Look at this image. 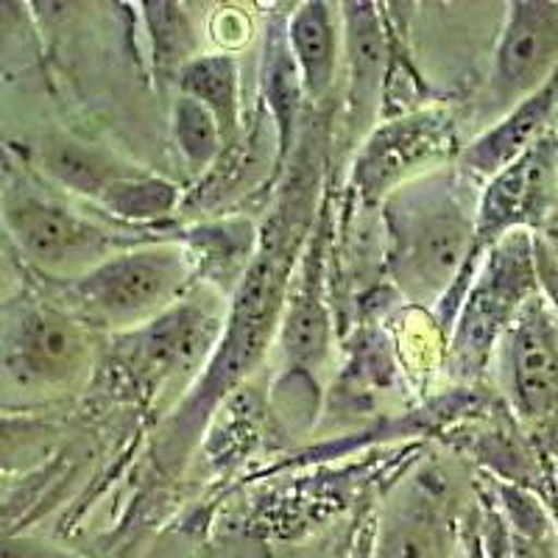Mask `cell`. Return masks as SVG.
Instances as JSON below:
<instances>
[{
    "label": "cell",
    "mask_w": 558,
    "mask_h": 558,
    "mask_svg": "<svg viewBox=\"0 0 558 558\" xmlns=\"http://www.w3.org/2000/svg\"><path fill=\"white\" fill-rule=\"evenodd\" d=\"M293 171L277 204L260 227L257 254L248 263L232 296L227 299L221 336L196 386L179 402L157 438L154 458L168 475H177L191 456L193 445L207 427L209 416L227 400L232 388L252 375L282 327L288 291L318 213L322 166L316 148L299 151Z\"/></svg>",
    "instance_id": "6da1fadb"
},
{
    "label": "cell",
    "mask_w": 558,
    "mask_h": 558,
    "mask_svg": "<svg viewBox=\"0 0 558 558\" xmlns=\"http://www.w3.org/2000/svg\"><path fill=\"white\" fill-rule=\"evenodd\" d=\"M475 209L456 171L422 173L380 202L388 277L416 305L438 302L447 324L472 279Z\"/></svg>",
    "instance_id": "7a4b0ae2"
},
{
    "label": "cell",
    "mask_w": 558,
    "mask_h": 558,
    "mask_svg": "<svg viewBox=\"0 0 558 558\" xmlns=\"http://www.w3.org/2000/svg\"><path fill=\"white\" fill-rule=\"evenodd\" d=\"M196 279L193 254L177 238H159L64 282V296L78 322L129 332L171 311L193 291Z\"/></svg>",
    "instance_id": "3957f363"
},
{
    "label": "cell",
    "mask_w": 558,
    "mask_h": 558,
    "mask_svg": "<svg viewBox=\"0 0 558 558\" xmlns=\"http://www.w3.org/2000/svg\"><path fill=\"white\" fill-rule=\"evenodd\" d=\"M539 293L533 232L517 229L483 254L481 266L458 305L450 341V368L458 377H477L488 366L502 336Z\"/></svg>",
    "instance_id": "277c9868"
},
{
    "label": "cell",
    "mask_w": 558,
    "mask_h": 558,
    "mask_svg": "<svg viewBox=\"0 0 558 558\" xmlns=\"http://www.w3.org/2000/svg\"><path fill=\"white\" fill-rule=\"evenodd\" d=\"M3 218L20 252L26 254L39 271L64 279V282L84 277L126 248L166 238L151 235V229L109 227L64 204L32 196V193H12L3 204Z\"/></svg>",
    "instance_id": "5b68a950"
},
{
    "label": "cell",
    "mask_w": 558,
    "mask_h": 558,
    "mask_svg": "<svg viewBox=\"0 0 558 558\" xmlns=\"http://www.w3.org/2000/svg\"><path fill=\"white\" fill-rule=\"evenodd\" d=\"M227 316V296L216 288H196L171 311L137 330L114 336L118 368L143 386H162L171 377L207 366Z\"/></svg>",
    "instance_id": "8992f818"
},
{
    "label": "cell",
    "mask_w": 558,
    "mask_h": 558,
    "mask_svg": "<svg viewBox=\"0 0 558 558\" xmlns=\"http://www.w3.org/2000/svg\"><path fill=\"white\" fill-rule=\"evenodd\" d=\"M558 204V134L547 129L522 157L492 177L477 198L472 277L483 254L517 229H542Z\"/></svg>",
    "instance_id": "52a82bcc"
},
{
    "label": "cell",
    "mask_w": 558,
    "mask_h": 558,
    "mask_svg": "<svg viewBox=\"0 0 558 558\" xmlns=\"http://www.w3.org/2000/svg\"><path fill=\"white\" fill-rule=\"evenodd\" d=\"M456 148V129L445 112H418L377 123L363 137L352 162V191L366 204H380L388 193L422 173L438 171Z\"/></svg>",
    "instance_id": "ba28073f"
},
{
    "label": "cell",
    "mask_w": 558,
    "mask_h": 558,
    "mask_svg": "<svg viewBox=\"0 0 558 558\" xmlns=\"http://www.w3.org/2000/svg\"><path fill=\"white\" fill-rule=\"evenodd\" d=\"M558 70V0H514L497 37L486 107L508 112Z\"/></svg>",
    "instance_id": "9c48e42d"
},
{
    "label": "cell",
    "mask_w": 558,
    "mask_h": 558,
    "mask_svg": "<svg viewBox=\"0 0 558 558\" xmlns=\"http://www.w3.org/2000/svg\"><path fill=\"white\" fill-rule=\"evenodd\" d=\"M508 400L525 422L558 416V313L545 296H531L500 341Z\"/></svg>",
    "instance_id": "30bf717a"
},
{
    "label": "cell",
    "mask_w": 558,
    "mask_h": 558,
    "mask_svg": "<svg viewBox=\"0 0 558 558\" xmlns=\"http://www.w3.org/2000/svg\"><path fill=\"white\" fill-rule=\"evenodd\" d=\"M343 59H347V134L366 137L377 126V109L391 70V37L377 3L341 7Z\"/></svg>",
    "instance_id": "8fae6325"
},
{
    "label": "cell",
    "mask_w": 558,
    "mask_h": 558,
    "mask_svg": "<svg viewBox=\"0 0 558 558\" xmlns=\"http://www.w3.org/2000/svg\"><path fill=\"white\" fill-rule=\"evenodd\" d=\"M87 366L89 343L73 313L39 305L20 318L12 341V368L23 380L62 386L76 380Z\"/></svg>",
    "instance_id": "7c38bea8"
},
{
    "label": "cell",
    "mask_w": 558,
    "mask_h": 558,
    "mask_svg": "<svg viewBox=\"0 0 558 558\" xmlns=\"http://www.w3.org/2000/svg\"><path fill=\"white\" fill-rule=\"evenodd\" d=\"M322 235V227H316L313 235L307 238L305 252L293 271L282 327H279L288 363L302 375L305 372L313 375L322 366V361L327 357V343H330V313L324 302Z\"/></svg>",
    "instance_id": "4fadbf2b"
},
{
    "label": "cell",
    "mask_w": 558,
    "mask_h": 558,
    "mask_svg": "<svg viewBox=\"0 0 558 558\" xmlns=\"http://www.w3.org/2000/svg\"><path fill=\"white\" fill-rule=\"evenodd\" d=\"M556 107L558 70L547 78L545 87L536 89L533 96L517 104L514 109H508L500 121L492 123L481 137L472 140L470 146L463 148L461 157H458L463 177L481 179V182L497 177L502 168H508L517 157H522L550 129Z\"/></svg>",
    "instance_id": "5bb4252c"
},
{
    "label": "cell",
    "mask_w": 558,
    "mask_h": 558,
    "mask_svg": "<svg viewBox=\"0 0 558 558\" xmlns=\"http://www.w3.org/2000/svg\"><path fill=\"white\" fill-rule=\"evenodd\" d=\"M286 45L305 101L324 107V101H330L332 96L343 57L341 12L324 0L299 3L286 20Z\"/></svg>",
    "instance_id": "9a60e30c"
},
{
    "label": "cell",
    "mask_w": 558,
    "mask_h": 558,
    "mask_svg": "<svg viewBox=\"0 0 558 558\" xmlns=\"http://www.w3.org/2000/svg\"><path fill=\"white\" fill-rule=\"evenodd\" d=\"M447 553L450 514L445 486L418 477L388 508L377 558H447Z\"/></svg>",
    "instance_id": "2e32d148"
},
{
    "label": "cell",
    "mask_w": 558,
    "mask_h": 558,
    "mask_svg": "<svg viewBox=\"0 0 558 558\" xmlns=\"http://www.w3.org/2000/svg\"><path fill=\"white\" fill-rule=\"evenodd\" d=\"M177 241L193 254L196 277L204 286L229 299L257 254L260 229L252 218H218L184 229Z\"/></svg>",
    "instance_id": "e0dca14e"
},
{
    "label": "cell",
    "mask_w": 558,
    "mask_h": 558,
    "mask_svg": "<svg viewBox=\"0 0 558 558\" xmlns=\"http://www.w3.org/2000/svg\"><path fill=\"white\" fill-rule=\"evenodd\" d=\"M39 166L59 187L68 193L98 202L101 193L118 179L140 171V166L118 157L107 146L70 137V134H48L37 148Z\"/></svg>",
    "instance_id": "ac0fdd59"
},
{
    "label": "cell",
    "mask_w": 558,
    "mask_h": 558,
    "mask_svg": "<svg viewBox=\"0 0 558 558\" xmlns=\"http://www.w3.org/2000/svg\"><path fill=\"white\" fill-rule=\"evenodd\" d=\"M260 93L266 114L271 118L277 132V171L288 166L291 154L296 151V137L302 132V109H305V93L299 84V73L286 45V28H268L266 57L260 68Z\"/></svg>",
    "instance_id": "d6986e66"
},
{
    "label": "cell",
    "mask_w": 558,
    "mask_h": 558,
    "mask_svg": "<svg viewBox=\"0 0 558 558\" xmlns=\"http://www.w3.org/2000/svg\"><path fill=\"white\" fill-rule=\"evenodd\" d=\"M177 96L193 98L213 114L223 137V148L241 134V68L229 51L198 53L179 73Z\"/></svg>",
    "instance_id": "ffe728a7"
},
{
    "label": "cell",
    "mask_w": 558,
    "mask_h": 558,
    "mask_svg": "<svg viewBox=\"0 0 558 558\" xmlns=\"http://www.w3.org/2000/svg\"><path fill=\"white\" fill-rule=\"evenodd\" d=\"M143 20L148 32V59H151V76L157 84L159 96L166 98L193 59L198 57L196 23L182 3L173 0H151L143 3Z\"/></svg>",
    "instance_id": "44dd1931"
},
{
    "label": "cell",
    "mask_w": 558,
    "mask_h": 558,
    "mask_svg": "<svg viewBox=\"0 0 558 558\" xmlns=\"http://www.w3.org/2000/svg\"><path fill=\"white\" fill-rule=\"evenodd\" d=\"M184 204V191L148 168L118 179L101 193L96 207L126 229H159Z\"/></svg>",
    "instance_id": "7402d4cb"
},
{
    "label": "cell",
    "mask_w": 558,
    "mask_h": 558,
    "mask_svg": "<svg viewBox=\"0 0 558 558\" xmlns=\"http://www.w3.org/2000/svg\"><path fill=\"white\" fill-rule=\"evenodd\" d=\"M171 137L187 171L202 179L223 151V137L213 114L187 96L171 101Z\"/></svg>",
    "instance_id": "603a6c76"
},
{
    "label": "cell",
    "mask_w": 558,
    "mask_h": 558,
    "mask_svg": "<svg viewBox=\"0 0 558 558\" xmlns=\"http://www.w3.org/2000/svg\"><path fill=\"white\" fill-rule=\"evenodd\" d=\"M57 436V425L45 418L0 416V475L28 470L51 452Z\"/></svg>",
    "instance_id": "cb8c5ba5"
},
{
    "label": "cell",
    "mask_w": 558,
    "mask_h": 558,
    "mask_svg": "<svg viewBox=\"0 0 558 558\" xmlns=\"http://www.w3.org/2000/svg\"><path fill=\"white\" fill-rule=\"evenodd\" d=\"M0 558H70L62 553H51L48 547L28 545V542H0Z\"/></svg>",
    "instance_id": "d4e9b609"
},
{
    "label": "cell",
    "mask_w": 558,
    "mask_h": 558,
    "mask_svg": "<svg viewBox=\"0 0 558 558\" xmlns=\"http://www.w3.org/2000/svg\"><path fill=\"white\" fill-rule=\"evenodd\" d=\"M511 558H550V553H547V545L542 539L514 533L511 536Z\"/></svg>",
    "instance_id": "484cf974"
},
{
    "label": "cell",
    "mask_w": 558,
    "mask_h": 558,
    "mask_svg": "<svg viewBox=\"0 0 558 558\" xmlns=\"http://www.w3.org/2000/svg\"><path fill=\"white\" fill-rule=\"evenodd\" d=\"M553 121H556V129H553V132L558 134V107H556V114H553Z\"/></svg>",
    "instance_id": "4316f807"
}]
</instances>
